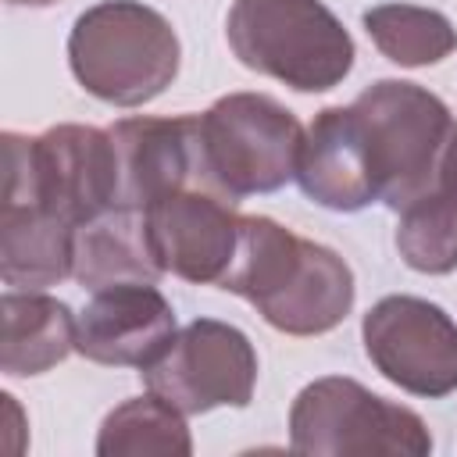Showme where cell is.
Returning <instances> with one entry per match:
<instances>
[{
  "label": "cell",
  "mask_w": 457,
  "mask_h": 457,
  "mask_svg": "<svg viewBox=\"0 0 457 457\" xmlns=\"http://www.w3.org/2000/svg\"><path fill=\"white\" fill-rule=\"evenodd\" d=\"M289 450L296 453H407L428 457L432 432L403 403L357 378L325 375L307 382L289 407Z\"/></svg>",
  "instance_id": "7"
},
{
  "label": "cell",
  "mask_w": 457,
  "mask_h": 457,
  "mask_svg": "<svg viewBox=\"0 0 457 457\" xmlns=\"http://www.w3.org/2000/svg\"><path fill=\"white\" fill-rule=\"evenodd\" d=\"M139 375L150 393L175 403L186 418L214 407H246L257 386V350L236 325L196 318Z\"/></svg>",
  "instance_id": "8"
},
{
  "label": "cell",
  "mask_w": 457,
  "mask_h": 457,
  "mask_svg": "<svg viewBox=\"0 0 457 457\" xmlns=\"http://www.w3.org/2000/svg\"><path fill=\"white\" fill-rule=\"evenodd\" d=\"M0 368L29 378L57 368L75 350L79 318L71 307L43 289H7L0 296Z\"/></svg>",
  "instance_id": "15"
},
{
  "label": "cell",
  "mask_w": 457,
  "mask_h": 457,
  "mask_svg": "<svg viewBox=\"0 0 457 457\" xmlns=\"http://www.w3.org/2000/svg\"><path fill=\"white\" fill-rule=\"evenodd\" d=\"M218 286L286 336L332 332L357 296L353 271L332 246L303 239L268 214H243L236 257Z\"/></svg>",
  "instance_id": "1"
},
{
  "label": "cell",
  "mask_w": 457,
  "mask_h": 457,
  "mask_svg": "<svg viewBox=\"0 0 457 457\" xmlns=\"http://www.w3.org/2000/svg\"><path fill=\"white\" fill-rule=\"evenodd\" d=\"M236 61L296 93H325L353 68V39L321 0H236L225 14Z\"/></svg>",
  "instance_id": "4"
},
{
  "label": "cell",
  "mask_w": 457,
  "mask_h": 457,
  "mask_svg": "<svg viewBox=\"0 0 457 457\" xmlns=\"http://www.w3.org/2000/svg\"><path fill=\"white\" fill-rule=\"evenodd\" d=\"M364 353L382 378L411 396L457 393V321L432 300L393 293L361 318Z\"/></svg>",
  "instance_id": "9"
},
{
  "label": "cell",
  "mask_w": 457,
  "mask_h": 457,
  "mask_svg": "<svg viewBox=\"0 0 457 457\" xmlns=\"http://www.w3.org/2000/svg\"><path fill=\"white\" fill-rule=\"evenodd\" d=\"M175 332V307L157 282H121L96 289L79 311L75 350L93 364L143 371Z\"/></svg>",
  "instance_id": "11"
},
{
  "label": "cell",
  "mask_w": 457,
  "mask_h": 457,
  "mask_svg": "<svg viewBox=\"0 0 457 457\" xmlns=\"http://www.w3.org/2000/svg\"><path fill=\"white\" fill-rule=\"evenodd\" d=\"M439 186H453V189H457V129H453V139H450V146H446V157H443Z\"/></svg>",
  "instance_id": "20"
},
{
  "label": "cell",
  "mask_w": 457,
  "mask_h": 457,
  "mask_svg": "<svg viewBox=\"0 0 457 457\" xmlns=\"http://www.w3.org/2000/svg\"><path fill=\"white\" fill-rule=\"evenodd\" d=\"M300 118L268 93H228L200 114V175L218 196L239 204L296 179Z\"/></svg>",
  "instance_id": "6"
},
{
  "label": "cell",
  "mask_w": 457,
  "mask_h": 457,
  "mask_svg": "<svg viewBox=\"0 0 457 457\" xmlns=\"http://www.w3.org/2000/svg\"><path fill=\"white\" fill-rule=\"evenodd\" d=\"M164 268L157 264L146 211L111 207L75 228L71 278L86 289H107L121 282H157Z\"/></svg>",
  "instance_id": "14"
},
{
  "label": "cell",
  "mask_w": 457,
  "mask_h": 457,
  "mask_svg": "<svg viewBox=\"0 0 457 457\" xmlns=\"http://www.w3.org/2000/svg\"><path fill=\"white\" fill-rule=\"evenodd\" d=\"M7 4H14V7H50L57 0H7Z\"/></svg>",
  "instance_id": "21"
},
{
  "label": "cell",
  "mask_w": 457,
  "mask_h": 457,
  "mask_svg": "<svg viewBox=\"0 0 457 457\" xmlns=\"http://www.w3.org/2000/svg\"><path fill=\"white\" fill-rule=\"evenodd\" d=\"M393 243L407 268L421 275H450L457 268V189L436 186L407 204Z\"/></svg>",
  "instance_id": "19"
},
{
  "label": "cell",
  "mask_w": 457,
  "mask_h": 457,
  "mask_svg": "<svg viewBox=\"0 0 457 457\" xmlns=\"http://www.w3.org/2000/svg\"><path fill=\"white\" fill-rule=\"evenodd\" d=\"M75 225L46 207H0V278L11 289H46L71 278Z\"/></svg>",
  "instance_id": "16"
},
{
  "label": "cell",
  "mask_w": 457,
  "mask_h": 457,
  "mask_svg": "<svg viewBox=\"0 0 457 457\" xmlns=\"http://www.w3.org/2000/svg\"><path fill=\"white\" fill-rule=\"evenodd\" d=\"M111 139L118 150V207L146 211L164 193L204 186L200 114L121 118L111 125Z\"/></svg>",
  "instance_id": "12"
},
{
  "label": "cell",
  "mask_w": 457,
  "mask_h": 457,
  "mask_svg": "<svg viewBox=\"0 0 457 457\" xmlns=\"http://www.w3.org/2000/svg\"><path fill=\"white\" fill-rule=\"evenodd\" d=\"M375 50L400 68H428L457 50L453 21L436 7L418 4H375L361 14Z\"/></svg>",
  "instance_id": "18"
},
{
  "label": "cell",
  "mask_w": 457,
  "mask_h": 457,
  "mask_svg": "<svg viewBox=\"0 0 457 457\" xmlns=\"http://www.w3.org/2000/svg\"><path fill=\"white\" fill-rule=\"evenodd\" d=\"M179 61V32L143 0H100L68 32L75 82L114 107H143L161 96L175 82Z\"/></svg>",
  "instance_id": "2"
},
{
  "label": "cell",
  "mask_w": 457,
  "mask_h": 457,
  "mask_svg": "<svg viewBox=\"0 0 457 457\" xmlns=\"http://www.w3.org/2000/svg\"><path fill=\"white\" fill-rule=\"evenodd\" d=\"M239 221L232 200L204 186H182L146 207L150 243L164 275L193 286H218L236 257Z\"/></svg>",
  "instance_id": "10"
},
{
  "label": "cell",
  "mask_w": 457,
  "mask_h": 457,
  "mask_svg": "<svg viewBox=\"0 0 457 457\" xmlns=\"http://www.w3.org/2000/svg\"><path fill=\"white\" fill-rule=\"evenodd\" d=\"M296 182L307 200L328 211H364L378 204V182L361 136V125L346 107H321L303 132Z\"/></svg>",
  "instance_id": "13"
},
{
  "label": "cell",
  "mask_w": 457,
  "mask_h": 457,
  "mask_svg": "<svg viewBox=\"0 0 457 457\" xmlns=\"http://www.w3.org/2000/svg\"><path fill=\"white\" fill-rule=\"evenodd\" d=\"M350 111L371 157L378 204L400 214L439 186L457 121L436 93L407 79H378L353 96Z\"/></svg>",
  "instance_id": "5"
},
{
  "label": "cell",
  "mask_w": 457,
  "mask_h": 457,
  "mask_svg": "<svg viewBox=\"0 0 457 457\" xmlns=\"http://www.w3.org/2000/svg\"><path fill=\"white\" fill-rule=\"evenodd\" d=\"M4 204L46 207L82 225L118 207V150L111 129L50 125L39 136L4 132Z\"/></svg>",
  "instance_id": "3"
},
{
  "label": "cell",
  "mask_w": 457,
  "mask_h": 457,
  "mask_svg": "<svg viewBox=\"0 0 457 457\" xmlns=\"http://www.w3.org/2000/svg\"><path fill=\"white\" fill-rule=\"evenodd\" d=\"M96 453L100 457H146V453L189 457L193 436H189L186 414L164 396L146 389V396H132L114 411H107L96 432Z\"/></svg>",
  "instance_id": "17"
}]
</instances>
